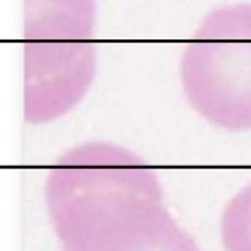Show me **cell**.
Returning a JSON list of instances; mask_svg holds the SVG:
<instances>
[{
	"instance_id": "obj_1",
	"label": "cell",
	"mask_w": 251,
	"mask_h": 251,
	"mask_svg": "<svg viewBox=\"0 0 251 251\" xmlns=\"http://www.w3.org/2000/svg\"><path fill=\"white\" fill-rule=\"evenodd\" d=\"M48 198L67 251H199L168 212L156 172L119 146L70 152Z\"/></svg>"
},
{
	"instance_id": "obj_2",
	"label": "cell",
	"mask_w": 251,
	"mask_h": 251,
	"mask_svg": "<svg viewBox=\"0 0 251 251\" xmlns=\"http://www.w3.org/2000/svg\"><path fill=\"white\" fill-rule=\"evenodd\" d=\"M180 79L191 107L209 124L251 130V3L207 14L185 45Z\"/></svg>"
},
{
	"instance_id": "obj_3",
	"label": "cell",
	"mask_w": 251,
	"mask_h": 251,
	"mask_svg": "<svg viewBox=\"0 0 251 251\" xmlns=\"http://www.w3.org/2000/svg\"><path fill=\"white\" fill-rule=\"evenodd\" d=\"M225 251H251V183L226 204L221 215Z\"/></svg>"
}]
</instances>
